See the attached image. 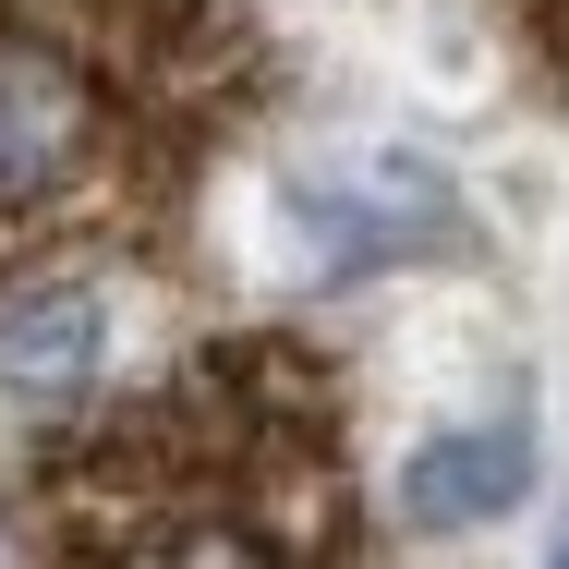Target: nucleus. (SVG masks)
Here are the masks:
<instances>
[{"instance_id": "1", "label": "nucleus", "mask_w": 569, "mask_h": 569, "mask_svg": "<svg viewBox=\"0 0 569 569\" xmlns=\"http://www.w3.org/2000/svg\"><path fill=\"white\" fill-rule=\"evenodd\" d=\"M12 569H376L351 376L303 328H219L61 412L12 497Z\"/></svg>"}, {"instance_id": "2", "label": "nucleus", "mask_w": 569, "mask_h": 569, "mask_svg": "<svg viewBox=\"0 0 569 569\" xmlns=\"http://www.w3.org/2000/svg\"><path fill=\"white\" fill-rule=\"evenodd\" d=\"M267 110L254 0H0V291L170 267Z\"/></svg>"}, {"instance_id": "3", "label": "nucleus", "mask_w": 569, "mask_h": 569, "mask_svg": "<svg viewBox=\"0 0 569 569\" xmlns=\"http://www.w3.org/2000/svg\"><path fill=\"white\" fill-rule=\"evenodd\" d=\"M291 219L316 230V279H388V267L460 254L472 207L437 170H412V158H351V170H316L291 194Z\"/></svg>"}, {"instance_id": "4", "label": "nucleus", "mask_w": 569, "mask_h": 569, "mask_svg": "<svg viewBox=\"0 0 569 569\" xmlns=\"http://www.w3.org/2000/svg\"><path fill=\"white\" fill-rule=\"evenodd\" d=\"M110 363V279H24L0 291V400L24 412H86Z\"/></svg>"}, {"instance_id": "5", "label": "nucleus", "mask_w": 569, "mask_h": 569, "mask_svg": "<svg viewBox=\"0 0 569 569\" xmlns=\"http://www.w3.org/2000/svg\"><path fill=\"white\" fill-rule=\"evenodd\" d=\"M521 497H533V437H521V412H497V425H449V437H425V449L400 460V521H425V533L509 521Z\"/></svg>"}, {"instance_id": "6", "label": "nucleus", "mask_w": 569, "mask_h": 569, "mask_svg": "<svg viewBox=\"0 0 569 569\" xmlns=\"http://www.w3.org/2000/svg\"><path fill=\"white\" fill-rule=\"evenodd\" d=\"M497 24L533 61V86H569V0H497Z\"/></svg>"}, {"instance_id": "7", "label": "nucleus", "mask_w": 569, "mask_h": 569, "mask_svg": "<svg viewBox=\"0 0 569 569\" xmlns=\"http://www.w3.org/2000/svg\"><path fill=\"white\" fill-rule=\"evenodd\" d=\"M546 569H569V521H558V546H546Z\"/></svg>"}]
</instances>
